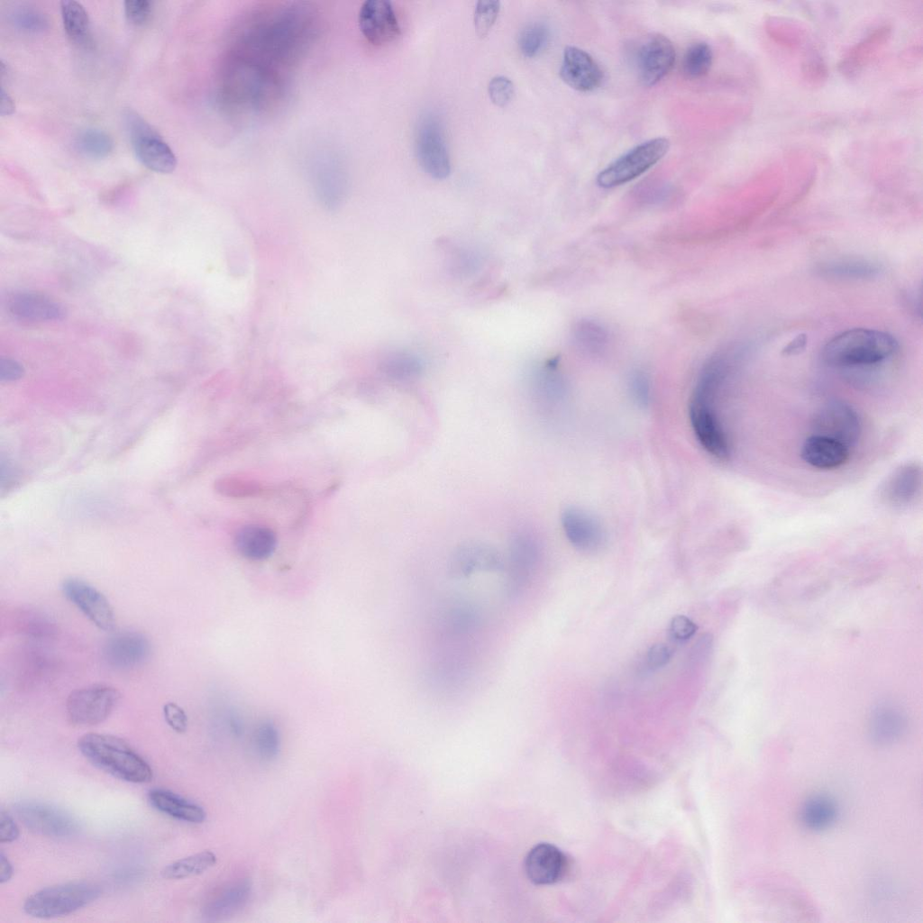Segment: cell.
<instances>
[{
	"label": "cell",
	"instance_id": "cell-30",
	"mask_svg": "<svg viewBox=\"0 0 923 923\" xmlns=\"http://www.w3.org/2000/svg\"><path fill=\"white\" fill-rule=\"evenodd\" d=\"M216 860L215 853L209 850L202 851L166 865L161 871V875L168 880H181L196 876L214 866Z\"/></svg>",
	"mask_w": 923,
	"mask_h": 923
},
{
	"label": "cell",
	"instance_id": "cell-47",
	"mask_svg": "<svg viewBox=\"0 0 923 923\" xmlns=\"http://www.w3.org/2000/svg\"><path fill=\"white\" fill-rule=\"evenodd\" d=\"M19 827L10 814L0 811V842L11 843L19 836Z\"/></svg>",
	"mask_w": 923,
	"mask_h": 923
},
{
	"label": "cell",
	"instance_id": "cell-26",
	"mask_svg": "<svg viewBox=\"0 0 923 923\" xmlns=\"http://www.w3.org/2000/svg\"><path fill=\"white\" fill-rule=\"evenodd\" d=\"M838 809L836 800L825 793L809 797L800 809V821L812 831H822L830 827L836 819Z\"/></svg>",
	"mask_w": 923,
	"mask_h": 923
},
{
	"label": "cell",
	"instance_id": "cell-44",
	"mask_svg": "<svg viewBox=\"0 0 923 923\" xmlns=\"http://www.w3.org/2000/svg\"><path fill=\"white\" fill-rule=\"evenodd\" d=\"M163 717L168 726L177 733H184L187 728V716L185 710L175 702L164 704Z\"/></svg>",
	"mask_w": 923,
	"mask_h": 923
},
{
	"label": "cell",
	"instance_id": "cell-49",
	"mask_svg": "<svg viewBox=\"0 0 923 923\" xmlns=\"http://www.w3.org/2000/svg\"><path fill=\"white\" fill-rule=\"evenodd\" d=\"M14 874V869L9 859L3 852L0 854V882H7Z\"/></svg>",
	"mask_w": 923,
	"mask_h": 923
},
{
	"label": "cell",
	"instance_id": "cell-39",
	"mask_svg": "<svg viewBox=\"0 0 923 923\" xmlns=\"http://www.w3.org/2000/svg\"><path fill=\"white\" fill-rule=\"evenodd\" d=\"M500 10L499 1H479L474 10V26L477 35L484 38L493 27Z\"/></svg>",
	"mask_w": 923,
	"mask_h": 923
},
{
	"label": "cell",
	"instance_id": "cell-18",
	"mask_svg": "<svg viewBox=\"0 0 923 923\" xmlns=\"http://www.w3.org/2000/svg\"><path fill=\"white\" fill-rule=\"evenodd\" d=\"M539 558L535 539L528 533L516 534L510 544L507 582L512 593H517L531 578Z\"/></svg>",
	"mask_w": 923,
	"mask_h": 923
},
{
	"label": "cell",
	"instance_id": "cell-46",
	"mask_svg": "<svg viewBox=\"0 0 923 923\" xmlns=\"http://www.w3.org/2000/svg\"><path fill=\"white\" fill-rule=\"evenodd\" d=\"M672 657L671 649L664 644H655L650 647L646 655L647 665L656 670L666 665Z\"/></svg>",
	"mask_w": 923,
	"mask_h": 923
},
{
	"label": "cell",
	"instance_id": "cell-2",
	"mask_svg": "<svg viewBox=\"0 0 923 923\" xmlns=\"http://www.w3.org/2000/svg\"><path fill=\"white\" fill-rule=\"evenodd\" d=\"M78 747L94 766L119 780L146 783L152 779L149 763L117 736L87 733L78 739Z\"/></svg>",
	"mask_w": 923,
	"mask_h": 923
},
{
	"label": "cell",
	"instance_id": "cell-50",
	"mask_svg": "<svg viewBox=\"0 0 923 923\" xmlns=\"http://www.w3.org/2000/svg\"><path fill=\"white\" fill-rule=\"evenodd\" d=\"M0 114L10 115L15 110V105L10 96L1 87L0 91Z\"/></svg>",
	"mask_w": 923,
	"mask_h": 923
},
{
	"label": "cell",
	"instance_id": "cell-24",
	"mask_svg": "<svg viewBox=\"0 0 923 923\" xmlns=\"http://www.w3.org/2000/svg\"><path fill=\"white\" fill-rule=\"evenodd\" d=\"M234 545L242 557L251 561H263L274 553L277 537L267 526L247 525L237 531Z\"/></svg>",
	"mask_w": 923,
	"mask_h": 923
},
{
	"label": "cell",
	"instance_id": "cell-4",
	"mask_svg": "<svg viewBox=\"0 0 923 923\" xmlns=\"http://www.w3.org/2000/svg\"><path fill=\"white\" fill-rule=\"evenodd\" d=\"M670 142L663 137H657L644 142L632 148L597 176L599 187L611 188L626 184L655 165L669 151Z\"/></svg>",
	"mask_w": 923,
	"mask_h": 923
},
{
	"label": "cell",
	"instance_id": "cell-10",
	"mask_svg": "<svg viewBox=\"0 0 923 923\" xmlns=\"http://www.w3.org/2000/svg\"><path fill=\"white\" fill-rule=\"evenodd\" d=\"M812 427L814 434L836 440L848 449L858 441L861 433L857 413L850 405L840 400L824 405L816 413Z\"/></svg>",
	"mask_w": 923,
	"mask_h": 923
},
{
	"label": "cell",
	"instance_id": "cell-37",
	"mask_svg": "<svg viewBox=\"0 0 923 923\" xmlns=\"http://www.w3.org/2000/svg\"><path fill=\"white\" fill-rule=\"evenodd\" d=\"M254 744L262 759L275 758L279 751V735L275 725L270 721L260 723L254 734Z\"/></svg>",
	"mask_w": 923,
	"mask_h": 923
},
{
	"label": "cell",
	"instance_id": "cell-34",
	"mask_svg": "<svg viewBox=\"0 0 923 923\" xmlns=\"http://www.w3.org/2000/svg\"><path fill=\"white\" fill-rule=\"evenodd\" d=\"M713 52L710 46L703 41L691 44L682 59L684 74L690 78L705 76L711 68Z\"/></svg>",
	"mask_w": 923,
	"mask_h": 923
},
{
	"label": "cell",
	"instance_id": "cell-16",
	"mask_svg": "<svg viewBox=\"0 0 923 923\" xmlns=\"http://www.w3.org/2000/svg\"><path fill=\"white\" fill-rule=\"evenodd\" d=\"M562 79L580 92H591L600 87L604 74L594 58L582 49L567 46L560 69Z\"/></svg>",
	"mask_w": 923,
	"mask_h": 923
},
{
	"label": "cell",
	"instance_id": "cell-31",
	"mask_svg": "<svg viewBox=\"0 0 923 923\" xmlns=\"http://www.w3.org/2000/svg\"><path fill=\"white\" fill-rule=\"evenodd\" d=\"M823 276L835 279H864L875 277L879 273L877 265L864 260H840L823 263L818 267Z\"/></svg>",
	"mask_w": 923,
	"mask_h": 923
},
{
	"label": "cell",
	"instance_id": "cell-32",
	"mask_svg": "<svg viewBox=\"0 0 923 923\" xmlns=\"http://www.w3.org/2000/svg\"><path fill=\"white\" fill-rule=\"evenodd\" d=\"M63 26L68 36L74 41H84L89 31V18L84 6L73 0L60 3Z\"/></svg>",
	"mask_w": 923,
	"mask_h": 923
},
{
	"label": "cell",
	"instance_id": "cell-22",
	"mask_svg": "<svg viewBox=\"0 0 923 923\" xmlns=\"http://www.w3.org/2000/svg\"><path fill=\"white\" fill-rule=\"evenodd\" d=\"M849 449L832 438L812 434L802 444L801 457L805 462L821 470L842 466L848 459Z\"/></svg>",
	"mask_w": 923,
	"mask_h": 923
},
{
	"label": "cell",
	"instance_id": "cell-29",
	"mask_svg": "<svg viewBox=\"0 0 923 923\" xmlns=\"http://www.w3.org/2000/svg\"><path fill=\"white\" fill-rule=\"evenodd\" d=\"M571 336L577 349L589 355L601 354L609 342L606 328L589 319H581L575 323Z\"/></svg>",
	"mask_w": 923,
	"mask_h": 923
},
{
	"label": "cell",
	"instance_id": "cell-14",
	"mask_svg": "<svg viewBox=\"0 0 923 923\" xmlns=\"http://www.w3.org/2000/svg\"><path fill=\"white\" fill-rule=\"evenodd\" d=\"M151 653L148 637L138 631H120L108 638L103 649L106 663L120 671L142 665Z\"/></svg>",
	"mask_w": 923,
	"mask_h": 923
},
{
	"label": "cell",
	"instance_id": "cell-6",
	"mask_svg": "<svg viewBox=\"0 0 923 923\" xmlns=\"http://www.w3.org/2000/svg\"><path fill=\"white\" fill-rule=\"evenodd\" d=\"M125 121L134 153L140 162L155 172H172L178 161L170 147L137 114L128 111Z\"/></svg>",
	"mask_w": 923,
	"mask_h": 923
},
{
	"label": "cell",
	"instance_id": "cell-27",
	"mask_svg": "<svg viewBox=\"0 0 923 923\" xmlns=\"http://www.w3.org/2000/svg\"><path fill=\"white\" fill-rule=\"evenodd\" d=\"M251 885L242 880L224 891L206 908V916L213 920L225 918L239 911L248 901Z\"/></svg>",
	"mask_w": 923,
	"mask_h": 923
},
{
	"label": "cell",
	"instance_id": "cell-38",
	"mask_svg": "<svg viewBox=\"0 0 923 923\" xmlns=\"http://www.w3.org/2000/svg\"><path fill=\"white\" fill-rule=\"evenodd\" d=\"M13 25L23 32L39 33L49 27L47 17L40 11L31 7H18L9 14Z\"/></svg>",
	"mask_w": 923,
	"mask_h": 923
},
{
	"label": "cell",
	"instance_id": "cell-12",
	"mask_svg": "<svg viewBox=\"0 0 923 923\" xmlns=\"http://www.w3.org/2000/svg\"><path fill=\"white\" fill-rule=\"evenodd\" d=\"M675 59V48L666 36L659 33L648 36L636 58L641 81L649 87L657 84L672 70Z\"/></svg>",
	"mask_w": 923,
	"mask_h": 923
},
{
	"label": "cell",
	"instance_id": "cell-42",
	"mask_svg": "<svg viewBox=\"0 0 923 923\" xmlns=\"http://www.w3.org/2000/svg\"><path fill=\"white\" fill-rule=\"evenodd\" d=\"M629 389L634 401L641 407H646L651 399L650 380L646 373L635 370L629 378Z\"/></svg>",
	"mask_w": 923,
	"mask_h": 923
},
{
	"label": "cell",
	"instance_id": "cell-40",
	"mask_svg": "<svg viewBox=\"0 0 923 923\" xmlns=\"http://www.w3.org/2000/svg\"><path fill=\"white\" fill-rule=\"evenodd\" d=\"M216 489L229 497H247L255 494L259 490V486L251 480L224 477L216 483Z\"/></svg>",
	"mask_w": 923,
	"mask_h": 923
},
{
	"label": "cell",
	"instance_id": "cell-17",
	"mask_svg": "<svg viewBox=\"0 0 923 923\" xmlns=\"http://www.w3.org/2000/svg\"><path fill=\"white\" fill-rule=\"evenodd\" d=\"M568 858L557 846L540 843L533 846L525 859L527 878L537 885L553 884L566 875Z\"/></svg>",
	"mask_w": 923,
	"mask_h": 923
},
{
	"label": "cell",
	"instance_id": "cell-45",
	"mask_svg": "<svg viewBox=\"0 0 923 923\" xmlns=\"http://www.w3.org/2000/svg\"><path fill=\"white\" fill-rule=\"evenodd\" d=\"M696 631V624L685 616H675L670 623V635L677 642H685L689 640L694 635Z\"/></svg>",
	"mask_w": 923,
	"mask_h": 923
},
{
	"label": "cell",
	"instance_id": "cell-36",
	"mask_svg": "<svg viewBox=\"0 0 923 923\" xmlns=\"http://www.w3.org/2000/svg\"><path fill=\"white\" fill-rule=\"evenodd\" d=\"M549 38L548 27L543 23H534L523 29L518 37L520 51L527 58L536 56L546 45Z\"/></svg>",
	"mask_w": 923,
	"mask_h": 923
},
{
	"label": "cell",
	"instance_id": "cell-20",
	"mask_svg": "<svg viewBox=\"0 0 923 923\" xmlns=\"http://www.w3.org/2000/svg\"><path fill=\"white\" fill-rule=\"evenodd\" d=\"M9 311L27 321H58L66 315L63 305L50 297L35 292H18L9 300Z\"/></svg>",
	"mask_w": 923,
	"mask_h": 923
},
{
	"label": "cell",
	"instance_id": "cell-5",
	"mask_svg": "<svg viewBox=\"0 0 923 923\" xmlns=\"http://www.w3.org/2000/svg\"><path fill=\"white\" fill-rule=\"evenodd\" d=\"M121 698L113 686L92 684L74 690L66 700V711L71 723L94 726L105 720Z\"/></svg>",
	"mask_w": 923,
	"mask_h": 923
},
{
	"label": "cell",
	"instance_id": "cell-23",
	"mask_svg": "<svg viewBox=\"0 0 923 923\" xmlns=\"http://www.w3.org/2000/svg\"><path fill=\"white\" fill-rule=\"evenodd\" d=\"M907 728V719L901 709L891 703H882L872 712L869 734L879 745H890L899 740Z\"/></svg>",
	"mask_w": 923,
	"mask_h": 923
},
{
	"label": "cell",
	"instance_id": "cell-11",
	"mask_svg": "<svg viewBox=\"0 0 923 923\" xmlns=\"http://www.w3.org/2000/svg\"><path fill=\"white\" fill-rule=\"evenodd\" d=\"M689 416L692 430L701 446L713 457L727 461L730 447L711 403L691 397Z\"/></svg>",
	"mask_w": 923,
	"mask_h": 923
},
{
	"label": "cell",
	"instance_id": "cell-13",
	"mask_svg": "<svg viewBox=\"0 0 923 923\" xmlns=\"http://www.w3.org/2000/svg\"><path fill=\"white\" fill-rule=\"evenodd\" d=\"M358 20L360 31L372 45L388 44L400 34L394 9L387 0L365 1L361 6Z\"/></svg>",
	"mask_w": 923,
	"mask_h": 923
},
{
	"label": "cell",
	"instance_id": "cell-35",
	"mask_svg": "<svg viewBox=\"0 0 923 923\" xmlns=\"http://www.w3.org/2000/svg\"><path fill=\"white\" fill-rule=\"evenodd\" d=\"M382 370L387 376L395 380H410L420 374L422 364L412 355L397 353L384 361Z\"/></svg>",
	"mask_w": 923,
	"mask_h": 923
},
{
	"label": "cell",
	"instance_id": "cell-48",
	"mask_svg": "<svg viewBox=\"0 0 923 923\" xmlns=\"http://www.w3.org/2000/svg\"><path fill=\"white\" fill-rule=\"evenodd\" d=\"M24 370L23 366L15 360L10 358L0 359V380L1 381H14L21 379L23 375Z\"/></svg>",
	"mask_w": 923,
	"mask_h": 923
},
{
	"label": "cell",
	"instance_id": "cell-33",
	"mask_svg": "<svg viewBox=\"0 0 923 923\" xmlns=\"http://www.w3.org/2000/svg\"><path fill=\"white\" fill-rule=\"evenodd\" d=\"M76 147L83 155L91 159H103L114 149L112 138L104 131L86 129L76 139Z\"/></svg>",
	"mask_w": 923,
	"mask_h": 923
},
{
	"label": "cell",
	"instance_id": "cell-15",
	"mask_svg": "<svg viewBox=\"0 0 923 923\" xmlns=\"http://www.w3.org/2000/svg\"><path fill=\"white\" fill-rule=\"evenodd\" d=\"M562 525L569 542L586 553L599 551L606 544V532L600 522L589 512L575 507L562 514Z\"/></svg>",
	"mask_w": 923,
	"mask_h": 923
},
{
	"label": "cell",
	"instance_id": "cell-21",
	"mask_svg": "<svg viewBox=\"0 0 923 923\" xmlns=\"http://www.w3.org/2000/svg\"><path fill=\"white\" fill-rule=\"evenodd\" d=\"M922 471L917 462H908L898 467L885 480L881 495L891 506L909 505L921 487Z\"/></svg>",
	"mask_w": 923,
	"mask_h": 923
},
{
	"label": "cell",
	"instance_id": "cell-3",
	"mask_svg": "<svg viewBox=\"0 0 923 923\" xmlns=\"http://www.w3.org/2000/svg\"><path fill=\"white\" fill-rule=\"evenodd\" d=\"M101 895L96 884L75 882L43 888L28 896L24 912L36 918H55L69 915L95 901Z\"/></svg>",
	"mask_w": 923,
	"mask_h": 923
},
{
	"label": "cell",
	"instance_id": "cell-9",
	"mask_svg": "<svg viewBox=\"0 0 923 923\" xmlns=\"http://www.w3.org/2000/svg\"><path fill=\"white\" fill-rule=\"evenodd\" d=\"M416 152L423 170L435 179H443L451 172L450 157L438 120L428 116L419 125Z\"/></svg>",
	"mask_w": 923,
	"mask_h": 923
},
{
	"label": "cell",
	"instance_id": "cell-51",
	"mask_svg": "<svg viewBox=\"0 0 923 923\" xmlns=\"http://www.w3.org/2000/svg\"><path fill=\"white\" fill-rule=\"evenodd\" d=\"M804 343H805V338L803 340H801V336H799L798 338H796L793 342H791L786 347L784 352L787 354L793 353V352L799 351L800 349H801L803 347V346H801V344H804Z\"/></svg>",
	"mask_w": 923,
	"mask_h": 923
},
{
	"label": "cell",
	"instance_id": "cell-19",
	"mask_svg": "<svg viewBox=\"0 0 923 923\" xmlns=\"http://www.w3.org/2000/svg\"><path fill=\"white\" fill-rule=\"evenodd\" d=\"M502 567L501 556L496 549L481 543H469L454 553L451 572L454 577L464 578L477 571H499Z\"/></svg>",
	"mask_w": 923,
	"mask_h": 923
},
{
	"label": "cell",
	"instance_id": "cell-28",
	"mask_svg": "<svg viewBox=\"0 0 923 923\" xmlns=\"http://www.w3.org/2000/svg\"><path fill=\"white\" fill-rule=\"evenodd\" d=\"M889 36L890 28L888 26L879 27L867 35L864 41L850 50L843 59L840 65L843 73L850 76L856 74L882 47Z\"/></svg>",
	"mask_w": 923,
	"mask_h": 923
},
{
	"label": "cell",
	"instance_id": "cell-1",
	"mask_svg": "<svg viewBox=\"0 0 923 923\" xmlns=\"http://www.w3.org/2000/svg\"><path fill=\"white\" fill-rule=\"evenodd\" d=\"M897 349V341L888 333L854 328L831 338L823 347L822 359L832 367H869L886 361Z\"/></svg>",
	"mask_w": 923,
	"mask_h": 923
},
{
	"label": "cell",
	"instance_id": "cell-43",
	"mask_svg": "<svg viewBox=\"0 0 923 923\" xmlns=\"http://www.w3.org/2000/svg\"><path fill=\"white\" fill-rule=\"evenodd\" d=\"M152 12V3L149 0H128L124 2V13L127 20L137 26L148 22Z\"/></svg>",
	"mask_w": 923,
	"mask_h": 923
},
{
	"label": "cell",
	"instance_id": "cell-8",
	"mask_svg": "<svg viewBox=\"0 0 923 923\" xmlns=\"http://www.w3.org/2000/svg\"><path fill=\"white\" fill-rule=\"evenodd\" d=\"M61 590L88 620L103 631H111L115 625V615L107 598L90 583L76 577L65 579Z\"/></svg>",
	"mask_w": 923,
	"mask_h": 923
},
{
	"label": "cell",
	"instance_id": "cell-7",
	"mask_svg": "<svg viewBox=\"0 0 923 923\" xmlns=\"http://www.w3.org/2000/svg\"><path fill=\"white\" fill-rule=\"evenodd\" d=\"M18 818L31 831L50 837H68L80 828L78 821L68 811L51 804L23 800L14 804Z\"/></svg>",
	"mask_w": 923,
	"mask_h": 923
},
{
	"label": "cell",
	"instance_id": "cell-25",
	"mask_svg": "<svg viewBox=\"0 0 923 923\" xmlns=\"http://www.w3.org/2000/svg\"><path fill=\"white\" fill-rule=\"evenodd\" d=\"M148 800L155 809L178 820L202 823L206 817L202 807L165 789L151 790Z\"/></svg>",
	"mask_w": 923,
	"mask_h": 923
},
{
	"label": "cell",
	"instance_id": "cell-41",
	"mask_svg": "<svg viewBox=\"0 0 923 923\" xmlns=\"http://www.w3.org/2000/svg\"><path fill=\"white\" fill-rule=\"evenodd\" d=\"M490 100L497 106L504 107L510 103L515 93L513 82L505 76H496L489 83Z\"/></svg>",
	"mask_w": 923,
	"mask_h": 923
}]
</instances>
